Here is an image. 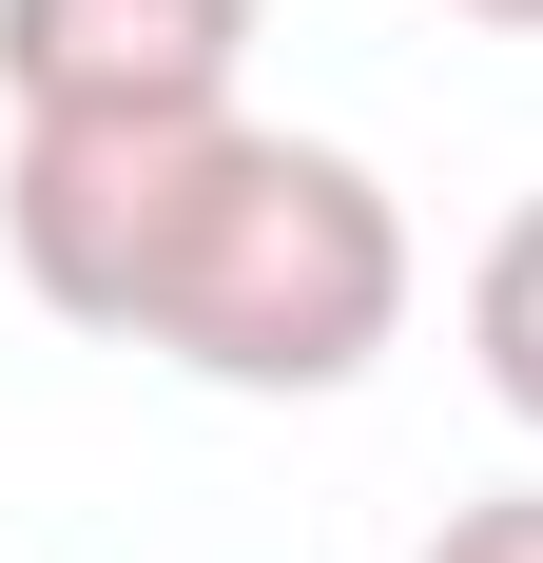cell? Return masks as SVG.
I'll return each instance as SVG.
<instances>
[{
  "mask_svg": "<svg viewBox=\"0 0 543 563\" xmlns=\"http://www.w3.org/2000/svg\"><path fill=\"white\" fill-rule=\"evenodd\" d=\"M0 253L58 331L175 350L195 389L311 408L369 389V350L408 331V214L369 156L272 136V117H20L0 156Z\"/></svg>",
  "mask_w": 543,
  "mask_h": 563,
  "instance_id": "6da1fadb",
  "label": "cell"
},
{
  "mask_svg": "<svg viewBox=\"0 0 543 563\" xmlns=\"http://www.w3.org/2000/svg\"><path fill=\"white\" fill-rule=\"evenodd\" d=\"M253 78V0H0L20 117H214Z\"/></svg>",
  "mask_w": 543,
  "mask_h": 563,
  "instance_id": "7a4b0ae2",
  "label": "cell"
},
{
  "mask_svg": "<svg viewBox=\"0 0 543 563\" xmlns=\"http://www.w3.org/2000/svg\"><path fill=\"white\" fill-rule=\"evenodd\" d=\"M466 350H486V389L543 428V195L486 233V273H466Z\"/></svg>",
  "mask_w": 543,
  "mask_h": 563,
  "instance_id": "3957f363",
  "label": "cell"
},
{
  "mask_svg": "<svg viewBox=\"0 0 543 563\" xmlns=\"http://www.w3.org/2000/svg\"><path fill=\"white\" fill-rule=\"evenodd\" d=\"M428 563H543V486H486V506H446Z\"/></svg>",
  "mask_w": 543,
  "mask_h": 563,
  "instance_id": "277c9868",
  "label": "cell"
},
{
  "mask_svg": "<svg viewBox=\"0 0 543 563\" xmlns=\"http://www.w3.org/2000/svg\"><path fill=\"white\" fill-rule=\"evenodd\" d=\"M466 20H505V40H543V0H466Z\"/></svg>",
  "mask_w": 543,
  "mask_h": 563,
  "instance_id": "5b68a950",
  "label": "cell"
}]
</instances>
